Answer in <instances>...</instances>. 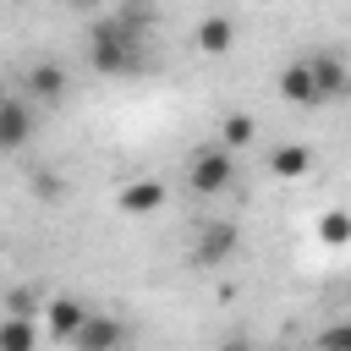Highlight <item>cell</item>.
Segmentation results:
<instances>
[{
    "instance_id": "9c48e42d",
    "label": "cell",
    "mask_w": 351,
    "mask_h": 351,
    "mask_svg": "<svg viewBox=\"0 0 351 351\" xmlns=\"http://www.w3.org/2000/svg\"><path fill=\"white\" fill-rule=\"evenodd\" d=\"M274 88H280V99H285V104H296V110H318V104H324V99H318V88H313L307 60H291V66L274 77Z\"/></svg>"
},
{
    "instance_id": "8fae6325",
    "label": "cell",
    "mask_w": 351,
    "mask_h": 351,
    "mask_svg": "<svg viewBox=\"0 0 351 351\" xmlns=\"http://www.w3.org/2000/svg\"><path fill=\"white\" fill-rule=\"evenodd\" d=\"M192 44H197V55H230V44H236V22L230 16H203L197 27H192Z\"/></svg>"
},
{
    "instance_id": "6da1fadb",
    "label": "cell",
    "mask_w": 351,
    "mask_h": 351,
    "mask_svg": "<svg viewBox=\"0 0 351 351\" xmlns=\"http://www.w3.org/2000/svg\"><path fill=\"white\" fill-rule=\"evenodd\" d=\"M88 66L99 77H132V71H143V22H132V16L99 22L88 33Z\"/></svg>"
},
{
    "instance_id": "52a82bcc",
    "label": "cell",
    "mask_w": 351,
    "mask_h": 351,
    "mask_svg": "<svg viewBox=\"0 0 351 351\" xmlns=\"http://www.w3.org/2000/svg\"><path fill=\"white\" fill-rule=\"evenodd\" d=\"M121 214H132V219H148V214H159L165 208V181H154V176H137V181H126L121 186Z\"/></svg>"
},
{
    "instance_id": "277c9868",
    "label": "cell",
    "mask_w": 351,
    "mask_h": 351,
    "mask_svg": "<svg viewBox=\"0 0 351 351\" xmlns=\"http://www.w3.org/2000/svg\"><path fill=\"white\" fill-rule=\"evenodd\" d=\"M302 60H307V71H313V88H318V99H324V104L351 93V66H346L340 55H329V49H313V55H302Z\"/></svg>"
},
{
    "instance_id": "44dd1931",
    "label": "cell",
    "mask_w": 351,
    "mask_h": 351,
    "mask_svg": "<svg viewBox=\"0 0 351 351\" xmlns=\"http://www.w3.org/2000/svg\"><path fill=\"white\" fill-rule=\"evenodd\" d=\"M0 99H5V82H0Z\"/></svg>"
},
{
    "instance_id": "30bf717a",
    "label": "cell",
    "mask_w": 351,
    "mask_h": 351,
    "mask_svg": "<svg viewBox=\"0 0 351 351\" xmlns=\"http://www.w3.org/2000/svg\"><path fill=\"white\" fill-rule=\"evenodd\" d=\"M269 176H274V181H302V176H313V148H307V143H280V148H269Z\"/></svg>"
},
{
    "instance_id": "5bb4252c",
    "label": "cell",
    "mask_w": 351,
    "mask_h": 351,
    "mask_svg": "<svg viewBox=\"0 0 351 351\" xmlns=\"http://www.w3.org/2000/svg\"><path fill=\"white\" fill-rule=\"evenodd\" d=\"M0 351H38V318H0Z\"/></svg>"
},
{
    "instance_id": "7c38bea8",
    "label": "cell",
    "mask_w": 351,
    "mask_h": 351,
    "mask_svg": "<svg viewBox=\"0 0 351 351\" xmlns=\"http://www.w3.org/2000/svg\"><path fill=\"white\" fill-rule=\"evenodd\" d=\"M27 93L44 99V104H60V99H66V66H60V60H38V66L27 71Z\"/></svg>"
},
{
    "instance_id": "ac0fdd59",
    "label": "cell",
    "mask_w": 351,
    "mask_h": 351,
    "mask_svg": "<svg viewBox=\"0 0 351 351\" xmlns=\"http://www.w3.org/2000/svg\"><path fill=\"white\" fill-rule=\"evenodd\" d=\"M33 192H38V197H60V181H55V176H44V170H38V176H33Z\"/></svg>"
},
{
    "instance_id": "4fadbf2b",
    "label": "cell",
    "mask_w": 351,
    "mask_h": 351,
    "mask_svg": "<svg viewBox=\"0 0 351 351\" xmlns=\"http://www.w3.org/2000/svg\"><path fill=\"white\" fill-rule=\"evenodd\" d=\"M252 137H258V121H252L247 110H230V115H219V148H230V154H236V148H247Z\"/></svg>"
},
{
    "instance_id": "8992f818",
    "label": "cell",
    "mask_w": 351,
    "mask_h": 351,
    "mask_svg": "<svg viewBox=\"0 0 351 351\" xmlns=\"http://www.w3.org/2000/svg\"><path fill=\"white\" fill-rule=\"evenodd\" d=\"M27 137H33V104L16 99V93H5L0 99V154H16Z\"/></svg>"
},
{
    "instance_id": "7a4b0ae2",
    "label": "cell",
    "mask_w": 351,
    "mask_h": 351,
    "mask_svg": "<svg viewBox=\"0 0 351 351\" xmlns=\"http://www.w3.org/2000/svg\"><path fill=\"white\" fill-rule=\"evenodd\" d=\"M186 176H192V192H197V197H219V192L236 181V154L214 143V148H203V154L192 159Z\"/></svg>"
},
{
    "instance_id": "3957f363",
    "label": "cell",
    "mask_w": 351,
    "mask_h": 351,
    "mask_svg": "<svg viewBox=\"0 0 351 351\" xmlns=\"http://www.w3.org/2000/svg\"><path fill=\"white\" fill-rule=\"evenodd\" d=\"M236 247H241L236 219H203V230H197V241H192V263H197V269H219Z\"/></svg>"
},
{
    "instance_id": "5b68a950",
    "label": "cell",
    "mask_w": 351,
    "mask_h": 351,
    "mask_svg": "<svg viewBox=\"0 0 351 351\" xmlns=\"http://www.w3.org/2000/svg\"><path fill=\"white\" fill-rule=\"evenodd\" d=\"M71 346H77V351H121V346H126V324H121L115 313H88L82 329L71 335Z\"/></svg>"
},
{
    "instance_id": "ba28073f",
    "label": "cell",
    "mask_w": 351,
    "mask_h": 351,
    "mask_svg": "<svg viewBox=\"0 0 351 351\" xmlns=\"http://www.w3.org/2000/svg\"><path fill=\"white\" fill-rule=\"evenodd\" d=\"M88 313H93V307H88V302H77V296H49V302H44V329H49L55 340H66V346H71V335L82 329V318H88Z\"/></svg>"
},
{
    "instance_id": "ffe728a7",
    "label": "cell",
    "mask_w": 351,
    "mask_h": 351,
    "mask_svg": "<svg viewBox=\"0 0 351 351\" xmlns=\"http://www.w3.org/2000/svg\"><path fill=\"white\" fill-rule=\"evenodd\" d=\"M66 5H93V0H66Z\"/></svg>"
},
{
    "instance_id": "e0dca14e",
    "label": "cell",
    "mask_w": 351,
    "mask_h": 351,
    "mask_svg": "<svg viewBox=\"0 0 351 351\" xmlns=\"http://www.w3.org/2000/svg\"><path fill=\"white\" fill-rule=\"evenodd\" d=\"M318 351H351V324H329L318 335Z\"/></svg>"
},
{
    "instance_id": "d6986e66",
    "label": "cell",
    "mask_w": 351,
    "mask_h": 351,
    "mask_svg": "<svg viewBox=\"0 0 351 351\" xmlns=\"http://www.w3.org/2000/svg\"><path fill=\"white\" fill-rule=\"evenodd\" d=\"M219 351H252V346H247V340H225Z\"/></svg>"
},
{
    "instance_id": "2e32d148",
    "label": "cell",
    "mask_w": 351,
    "mask_h": 351,
    "mask_svg": "<svg viewBox=\"0 0 351 351\" xmlns=\"http://www.w3.org/2000/svg\"><path fill=\"white\" fill-rule=\"evenodd\" d=\"M5 318H38V307H44V296L38 291H27V285H16V291H5Z\"/></svg>"
},
{
    "instance_id": "9a60e30c",
    "label": "cell",
    "mask_w": 351,
    "mask_h": 351,
    "mask_svg": "<svg viewBox=\"0 0 351 351\" xmlns=\"http://www.w3.org/2000/svg\"><path fill=\"white\" fill-rule=\"evenodd\" d=\"M318 241H324V247H351V214H346V208L318 214Z\"/></svg>"
}]
</instances>
